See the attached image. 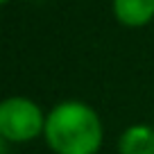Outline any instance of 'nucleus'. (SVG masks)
<instances>
[{
    "instance_id": "1",
    "label": "nucleus",
    "mask_w": 154,
    "mask_h": 154,
    "mask_svg": "<svg viewBox=\"0 0 154 154\" xmlns=\"http://www.w3.org/2000/svg\"><path fill=\"white\" fill-rule=\"evenodd\" d=\"M43 140L52 154H97L104 143V125L91 104L63 100L45 116Z\"/></svg>"
},
{
    "instance_id": "2",
    "label": "nucleus",
    "mask_w": 154,
    "mask_h": 154,
    "mask_svg": "<svg viewBox=\"0 0 154 154\" xmlns=\"http://www.w3.org/2000/svg\"><path fill=\"white\" fill-rule=\"evenodd\" d=\"M45 111L38 102L25 95H9L0 100V134L9 143H29L43 136Z\"/></svg>"
},
{
    "instance_id": "3",
    "label": "nucleus",
    "mask_w": 154,
    "mask_h": 154,
    "mask_svg": "<svg viewBox=\"0 0 154 154\" xmlns=\"http://www.w3.org/2000/svg\"><path fill=\"white\" fill-rule=\"evenodd\" d=\"M113 18L129 29L145 27L154 20V0H111Z\"/></svg>"
},
{
    "instance_id": "4",
    "label": "nucleus",
    "mask_w": 154,
    "mask_h": 154,
    "mask_svg": "<svg viewBox=\"0 0 154 154\" xmlns=\"http://www.w3.org/2000/svg\"><path fill=\"white\" fill-rule=\"evenodd\" d=\"M118 154H154V127L147 122L129 125L118 136Z\"/></svg>"
},
{
    "instance_id": "5",
    "label": "nucleus",
    "mask_w": 154,
    "mask_h": 154,
    "mask_svg": "<svg viewBox=\"0 0 154 154\" xmlns=\"http://www.w3.org/2000/svg\"><path fill=\"white\" fill-rule=\"evenodd\" d=\"M0 154H9V140L0 134Z\"/></svg>"
},
{
    "instance_id": "6",
    "label": "nucleus",
    "mask_w": 154,
    "mask_h": 154,
    "mask_svg": "<svg viewBox=\"0 0 154 154\" xmlns=\"http://www.w3.org/2000/svg\"><path fill=\"white\" fill-rule=\"evenodd\" d=\"M11 0H0V7H5V5H9Z\"/></svg>"
}]
</instances>
